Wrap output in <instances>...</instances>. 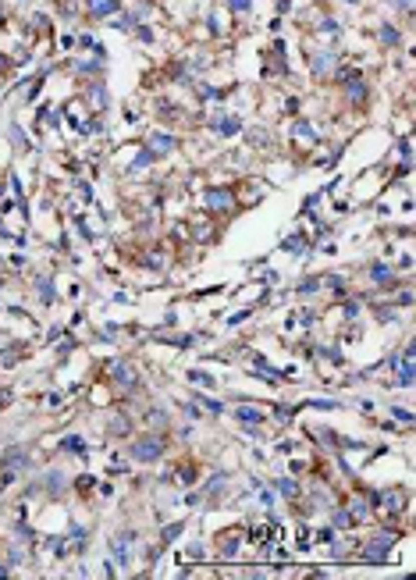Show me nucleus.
Here are the masks:
<instances>
[{"instance_id": "nucleus-1", "label": "nucleus", "mask_w": 416, "mask_h": 580, "mask_svg": "<svg viewBox=\"0 0 416 580\" xmlns=\"http://www.w3.org/2000/svg\"><path fill=\"white\" fill-rule=\"evenodd\" d=\"M135 456H139V459H157V456H160V445H157V442H139V445H135Z\"/></svg>"}]
</instances>
